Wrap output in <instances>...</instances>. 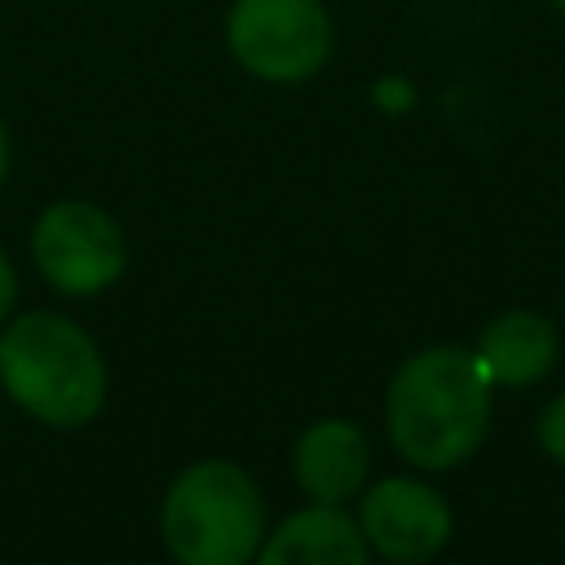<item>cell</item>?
Returning <instances> with one entry per match:
<instances>
[{
    "mask_svg": "<svg viewBox=\"0 0 565 565\" xmlns=\"http://www.w3.org/2000/svg\"><path fill=\"white\" fill-rule=\"evenodd\" d=\"M490 406L494 384L477 353L459 344H428L411 353L388 380V441L406 463L424 472H450L481 450Z\"/></svg>",
    "mask_w": 565,
    "mask_h": 565,
    "instance_id": "6da1fadb",
    "label": "cell"
},
{
    "mask_svg": "<svg viewBox=\"0 0 565 565\" xmlns=\"http://www.w3.org/2000/svg\"><path fill=\"white\" fill-rule=\"evenodd\" d=\"M0 388L35 424L84 428L106 406V358L66 313L31 309L0 331Z\"/></svg>",
    "mask_w": 565,
    "mask_h": 565,
    "instance_id": "7a4b0ae2",
    "label": "cell"
},
{
    "mask_svg": "<svg viewBox=\"0 0 565 565\" xmlns=\"http://www.w3.org/2000/svg\"><path fill=\"white\" fill-rule=\"evenodd\" d=\"M534 437L543 446L547 459H556L565 468V393L552 397L543 411H539V424H534Z\"/></svg>",
    "mask_w": 565,
    "mask_h": 565,
    "instance_id": "30bf717a",
    "label": "cell"
},
{
    "mask_svg": "<svg viewBox=\"0 0 565 565\" xmlns=\"http://www.w3.org/2000/svg\"><path fill=\"white\" fill-rule=\"evenodd\" d=\"M371 472V441L353 419H313L291 450V477L309 503H349Z\"/></svg>",
    "mask_w": 565,
    "mask_h": 565,
    "instance_id": "52a82bcc",
    "label": "cell"
},
{
    "mask_svg": "<svg viewBox=\"0 0 565 565\" xmlns=\"http://www.w3.org/2000/svg\"><path fill=\"white\" fill-rule=\"evenodd\" d=\"M9 168H13V137H9V124L0 115V185L9 181Z\"/></svg>",
    "mask_w": 565,
    "mask_h": 565,
    "instance_id": "7c38bea8",
    "label": "cell"
},
{
    "mask_svg": "<svg viewBox=\"0 0 565 565\" xmlns=\"http://www.w3.org/2000/svg\"><path fill=\"white\" fill-rule=\"evenodd\" d=\"M358 525L375 556L393 565L433 561L455 530L450 503L419 477H384L358 499Z\"/></svg>",
    "mask_w": 565,
    "mask_h": 565,
    "instance_id": "8992f818",
    "label": "cell"
},
{
    "mask_svg": "<svg viewBox=\"0 0 565 565\" xmlns=\"http://www.w3.org/2000/svg\"><path fill=\"white\" fill-rule=\"evenodd\" d=\"M31 260L53 291L71 300H88L124 278L128 243L119 221L102 203L53 199L31 221Z\"/></svg>",
    "mask_w": 565,
    "mask_h": 565,
    "instance_id": "5b68a950",
    "label": "cell"
},
{
    "mask_svg": "<svg viewBox=\"0 0 565 565\" xmlns=\"http://www.w3.org/2000/svg\"><path fill=\"white\" fill-rule=\"evenodd\" d=\"M265 530L260 486L234 459H194L159 508V534L177 565H252Z\"/></svg>",
    "mask_w": 565,
    "mask_h": 565,
    "instance_id": "3957f363",
    "label": "cell"
},
{
    "mask_svg": "<svg viewBox=\"0 0 565 565\" xmlns=\"http://www.w3.org/2000/svg\"><path fill=\"white\" fill-rule=\"evenodd\" d=\"M13 300H18V269H13L9 252L0 247V322H9V313H13Z\"/></svg>",
    "mask_w": 565,
    "mask_h": 565,
    "instance_id": "8fae6325",
    "label": "cell"
},
{
    "mask_svg": "<svg viewBox=\"0 0 565 565\" xmlns=\"http://www.w3.org/2000/svg\"><path fill=\"white\" fill-rule=\"evenodd\" d=\"M252 565H371V547L340 503H309L265 530Z\"/></svg>",
    "mask_w": 565,
    "mask_h": 565,
    "instance_id": "ba28073f",
    "label": "cell"
},
{
    "mask_svg": "<svg viewBox=\"0 0 565 565\" xmlns=\"http://www.w3.org/2000/svg\"><path fill=\"white\" fill-rule=\"evenodd\" d=\"M225 53L260 84H305L335 53V26L322 0H230Z\"/></svg>",
    "mask_w": 565,
    "mask_h": 565,
    "instance_id": "277c9868",
    "label": "cell"
},
{
    "mask_svg": "<svg viewBox=\"0 0 565 565\" xmlns=\"http://www.w3.org/2000/svg\"><path fill=\"white\" fill-rule=\"evenodd\" d=\"M552 4H556V13H561V18H565V0H552Z\"/></svg>",
    "mask_w": 565,
    "mask_h": 565,
    "instance_id": "4fadbf2b",
    "label": "cell"
},
{
    "mask_svg": "<svg viewBox=\"0 0 565 565\" xmlns=\"http://www.w3.org/2000/svg\"><path fill=\"white\" fill-rule=\"evenodd\" d=\"M472 353L494 388H530L556 366V327L539 309H503L481 327Z\"/></svg>",
    "mask_w": 565,
    "mask_h": 565,
    "instance_id": "9c48e42d",
    "label": "cell"
}]
</instances>
